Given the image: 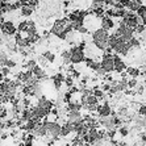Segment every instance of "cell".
<instances>
[{
    "mask_svg": "<svg viewBox=\"0 0 146 146\" xmlns=\"http://www.w3.org/2000/svg\"><path fill=\"white\" fill-rule=\"evenodd\" d=\"M1 65H3V67H7V68H13L15 66H16V62H15V61H12V59H9V58H8V59H5V61H4L3 63H1Z\"/></svg>",
    "mask_w": 146,
    "mask_h": 146,
    "instance_id": "obj_20",
    "label": "cell"
},
{
    "mask_svg": "<svg viewBox=\"0 0 146 146\" xmlns=\"http://www.w3.org/2000/svg\"><path fill=\"white\" fill-rule=\"evenodd\" d=\"M36 65H37V62L33 61V59H31V61H28L27 63H25L24 67H25V70H29V71H32V68H33Z\"/></svg>",
    "mask_w": 146,
    "mask_h": 146,
    "instance_id": "obj_23",
    "label": "cell"
},
{
    "mask_svg": "<svg viewBox=\"0 0 146 146\" xmlns=\"http://www.w3.org/2000/svg\"><path fill=\"white\" fill-rule=\"evenodd\" d=\"M71 146H84V141H83L82 137H75V138L72 139Z\"/></svg>",
    "mask_w": 146,
    "mask_h": 146,
    "instance_id": "obj_21",
    "label": "cell"
},
{
    "mask_svg": "<svg viewBox=\"0 0 146 146\" xmlns=\"http://www.w3.org/2000/svg\"><path fill=\"white\" fill-rule=\"evenodd\" d=\"M100 23H102V29H104V31H111L113 27H115V23H113V20H112V17H108V16H106V17H103L102 20H100Z\"/></svg>",
    "mask_w": 146,
    "mask_h": 146,
    "instance_id": "obj_11",
    "label": "cell"
},
{
    "mask_svg": "<svg viewBox=\"0 0 146 146\" xmlns=\"http://www.w3.org/2000/svg\"><path fill=\"white\" fill-rule=\"evenodd\" d=\"M67 108H68V112H70V111H78V112H80L82 104L75 103V102H68L67 103Z\"/></svg>",
    "mask_w": 146,
    "mask_h": 146,
    "instance_id": "obj_17",
    "label": "cell"
},
{
    "mask_svg": "<svg viewBox=\"0 0 146 146\" xmlns=\"http://www.w3.org/2000/svg\"><path fill=\"white\" fill-rule=\"evenodd\" d=\"M139 7H141V5H139L137 1H134V0H132V1H130V3L126 5V8H128L130 12H137V9H138Z\"/></svg>",
    "mask_w": 146,
    "mask_h": 146,
    "instance_id": "obj_18",
    "label": "cell"
},
{
    "mask_svg": "<svg viewBox=\"0 0 146 146\" xmlns=\"http://www.w3.org/2000/svg\"><path fill=\"white\" fill-rule=\"evenodd\" d=\"M33 117H32V112H31V108H25L24 111H21V120L24 122L29 121V120H32Z\"/></svg>",
    "mask_w": 146,
    "mask_h": 146,
    "instance_id": "obj_15",
    "label": "cell"
},
{
    "mask_svg": "<svg viewBox=\"0 0 146 146\" xmlns=\"http://www.w3.org/2000/svg\"><path fill=\"white\" fill-rule=\"evenodd\" d=\"M126 86H128V88H136L137 86H138V83H137V79H128V83H126Z\"/></svg>",
    "mask_w": 146,
    "mask_h": 146,
    "instance_id": "obj_24",
    "label": "cell"
},
{
    "mask_svg": "<svg viewBox=\"0 0 146 146\" xmlns=\"http://www.w3.org/2000/svg\"><path fill=\"white\" fill-rule=\"evenodd\" d=\"M42 57L48 61V63H51V62H54V59H55V55L51 53V51H45L44 54H42Z\"/></svg>",
    "mask_w": 146,
    "mask_h": 146,
    "instance_id": "obj_19",
    "label": "cell"
},
{
    "mask_svg": "<svg viewBox=\"0 0 146 146\" xmlns=\"http://www.w3.org/2000/svg\"><path fill=\"white\" fill-rule=\"evenodd\" d=\"M84 46L80 45V46H76V48H72L70 50V63H74V65H79L80 62L84 61V51H83Z\"/></svg>",
    "mask_w": 146,
    "mask_h": 146,
    "instance_id": "obj_2",
    "label": "cell"
},
{
    "mask_svg": "<svg viewBox=\"0 0 146 146\" xmlns=\"http://www.w3.org/2000/svg\"><path fill=\"white\" fill-rule=\"evenodd\" d=\"M119 134H120V136H122V137H126L128 134H129V129H128L126 126H120Z\"/></svg>",
    "mask_w": 146,
    "mask_h": 146,
    "instance_id": "obj_25",
    "label": "cell"
},
{
    "mask_svg": "<svg viewBox=\"0 0 146 146\" xmlns=\"http://www.w3.org/2000/svg\"><path fill=\"white\" fill-rule=\"evenodd\" d=\"M96 111H98L99 117H100V119L109 117V116H111V113H112V111H111V107H109V104H107V103H103V104L98 106V107H96Z\"/></svg>",
    "mask_w": 146,
    "mask_h": 146,
    "instance_id": "obj_6",
    "label": "cell"
},
{
    "mask_svg": "<svg viewBox=\"0 0 146 146\" xmlns=\"http://www.w3.org/2000/svg\"><path fill=\"white\" fill-rule=\"evenodd\" d=\"M32 133H33V136H37V137H45L48 134L46 128H45V125L41 121L36 124V126H34V129L32 130Z\"/></svg>",
    "mask_w": 146,
    "mask_h": 146,
    "instance_id": "obj_9",
    "label": "cell"
},
{
    "mask_svg": "<svg viewBox=\"0 0 146 146\" xmlns=\"http://www.w3.org/2000/svg\"><path fill=\"white\" fill-rule=\"evenodd\" d=\"M46 128V132L53 139H57L59 137V133H61V125H59V122L57 121H46L44 119V122H42Z\"/></svg>",
    "mask_w": 146,
    "mask_h": 146,
    "instance_id": "obj_3",
    "label": "cell"
},
{
    "mask_svg": "<svg viewBox=\"0 0 146 146\" xmlns=\"http://www.w3.org/2000/svg\"><path fill=\"white\" fill-rule=\"evenodd\" d=\"M38 4H40V0H28V7H31L33 11L37 8Z\"/></svg>",
    "mask_w": 146,
    "mask_h": 146,
    "instance_id": "obj_26",
    "label": "cell"
},
{
    "mask_svg": "<svg viewBox=\"0 0 146 146\" xmlns=\"http://www.w3.org/2000/svg\"><path fill=\"white\" fill-rule=\"evenodd\" d=\"M0 31L7 37H13L15 34L17 33V28L15 27V24L12 21H3L1 25H0Z\"/></svg>",
    "mask_w": 146,
    "mask_h": 146,
    "instance_id": "obj_4",
    "label": "cell"
},
{
    "mask_svg": "<svg viewBox=\"0 0 146 146\" xmlns=\"http://www.w3.org/2000/svg\"><path fill=\"white\" fill-rule=\"evenodd\" d=\"M145 112H146V108H145V106H141L139 107V109H138V116H141V117H145Z\"/></svg>",
    "mask_w": 146,
    "mask_h": 146,
    "instance_id": "obj_27",
    "label": "cell"
},
{
    "mask_svg": "<svg viewBox=\"0 0 146 146\" xmlns=\"http://www.w3.org/2000/svg\"><path fill=\"white\" fill-rule=\"evenodd\" d=\"M125 70H126V76H129L130 79H136L141 75V71H139L138 68L128 67V68H125Z\"/></svg>",
    "mask_w": 146,
    "mask_h": 146,
    "instance_id": "obj_13",
    "label": "cell"
},
{
    "mask_svg": "<svg viewBox=\"0 0 146 146\" xmlns=\"http://www.w3.org/2000/svg\"><path fill=\"white\" fill-rule=\"evenodd\" d=\"M108 37H109V33L102 28H99L96 29L94 33H92V44L95 45V48L98 50H106L108 48V44H107V41H108Z\"/></svg>",
    "mask_w": 146,
    "mask_h": 146,
    "instance_id": "obj_1",
    "label": "cell"
},
{
    "mask_svg": "<svg viewBox=\"0 0 146 146\" xmlns=\"http://www.w3.org/2000/svg\"><path fill=\"white\" fill-rule=\"evenodd\" d=\"M4 80V76H3V74H1V72H0V83H1V82Z\"/></svg>",
    "mask_w": 146,
    "mask_h": 146,
    "instance_id": "obj_29",
    "label": "cell"
},
{
    "mask_svg": "<svg viewBox=\"0 0 146 146\" xmlns=\"http://www.w3.org/2000/svg\"><path fill=\"white\" fill-rule=\"evenodd\" d=\"M32 74H33V76L37 79V80H41V79L48 78V75H46V72H45L44 68H41L40 66H37V65L32 68Z\"/></svg>",
    "mask_w": 146,
    "mask_h": 146,
    "instance_id": "obj_10",
    "label": "cell"
},
{
    "mask_svg": "<svg viewBox=\"0 0 146 146\" xmlns=\"http://www.w3.org/2000/svg\"><path fill=\"white\" fill-rule=\"evenodd\" d=\"M33 12L34 11L32 9L31 7H21L20 8V15L21 16H24V17H29V16H32V15H33Z\"/></svg>",
    "mask_w": 146,
    "mask_h": 146,
    "instance_id": "obj_16",
    "label": "cell"
},
{
    "mask_svg": "<svg viewBox=\"0 0 146 146\" xmlns=\"http://www.w3.org/2000/svg\"><path fill=\"white\" fill-rule=\"evenodd\" d=\"M137 13H138V16L141 17V20L145 21L146 19V13H145V5H141V7L137 9Z\"/></svg>",
    "mask_w": 146,
    "mask_h": 146,
    "instance_id": "obj_22",
    "label": "cell"
},
{
    "mask_svg": "<svg viewBox=\"0 0 146 146\" xmlns=\"http://www.w3.org/2000/svg\"><path fill=\"white\" fill-rule=\"evenodd\" d=\"M125 68H126L125 62L120 58V55H117V54L113 55V70L117 72H122Z\"/></svg>",
    "mask_w": 146,
    "mask_h": 146,
    "instance_id": "obj_7",
    "label": "cell"
},
{
    "mask_svg": "<svg viewBox=\"0 0 146 146\" xmlns=\"http://www.w3.org/2000/svg\"><path fill=\"white\" fill-rule=\"evenodd\" d=\"M70 133H72V124L66 121L63 125H61V133H59V136L61 137H67Z\"/></svg>",
    "mask_w": 146,
    "mask_h": 146,
    "instance_id": "obj_12",
    "label": "cell"
},
{
    "mask_svg": "<svg viewBox=\"0 0 146 146\" xmlns=\"http://www.w3.org/2000/svg\"><path fill=\"white\" fill-rule=\"evenodd\" d=\"M130 1H132V0H120V4H121L122 7H126V5H128Z\"/></svg>",
    "mask_w": 146,
    "mask_h": 146,
    "instance_id": "obj_28",
    "label": "cell"
},
{
    "mask_svg": "<svg viewBox=\"0 0 146 146\" xmlns=\"http://www.w3.org/2000/svg\"><path fill=\"white\" fill-rule=\"evenodd\" d=\"M67 122H71V124H79V122H83V117H82V113L78 111H70L67 115Z\"/></svg>",
    "mask_w": 146,
    "mask_h": 146,
    "instance_id": "obj_8",
    "label": "cell"
},
{
    "mask_svg": "<svg viewBox=\"0 0 146 146\" xmlns=\"http://www.w3.org/2000/svg\"><path fill=\"white\" fill-rule=\"evenodd\" d=\"M100 67H102L107 74L115 71V70H113V55L104 53V58H103L102 62H100Z\"/></svg>",
    "mask_w": 146,
    "mask_h": 146,
    "instance_id": "obj_5",
    "label": "cell"
},
{
    "mask_svg": "<svg viewBox=\"0 0 146 146\" xmlns=\"http://www.w3.org/2000/svg\"><path fill=\"white\" fill-rule=\"evenodd\" d=\"M63 80H65V78H63V75L62 74H57L54 75V78H53V83H54V87L57 90L61 88L62 83H63Z\"/></svg>",
    "mask_w": 146,
    "mask_h": 146,
    "instance_id": "obj_14",
    "label": "cell"
}]
</instances>
